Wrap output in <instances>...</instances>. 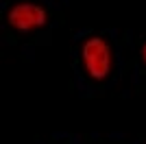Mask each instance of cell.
Returning a JSON list of instances; mask_svg holds the SVG:
<instances>
[{"label":"cell","mask_w":146,"mask_h":144,"mask_svg":"<svg viewBox=\"0 0 146 144\" xmlns=\"http://www.w3.org/2000/svg\"><path fill=\"white\" fill-rule=\"evenodd\" d=\"M81 66L90 81L103 83L111 77L116 66V55L113 46L105 35H90L81 44Z\"/></svg>","instance_id":"6da1fadb"},{"label":"cell","mask_w":146,"mask_h":144,"mask_svg":"<svg viewBox=\"0 0 146 144\" xmlns=\"http://www.w3.org/2000/svg\"><path fill=\"white\" fill-rule=\"evenodd\" d=\"M140 59H142V63L146 66V42H144V46L140 48Z\"/></svg>","instance_id":"3957f363"},{"label":"cell","mask_w":146,"mask_h":144,"mask_svg":"<svg viewBox=\"0 0 146 144\" xmlns=\"http://www.w3.org/2000/svg\"><path fill=\"white\" fill-rule=\"evenodd\" d=\"M48 9L33 0H18L5 11V22L9 29L22 35H31L42 31L48 24Z\"/></svg>","instance_id":"7a4b0ae2"},{"label":"cell","mask_w":146,"mask_h":144,"mask_svg":"<svg viewBox=\"0 0 146 144\" xmlns=\"http://www.w3.org/2000/svg\"><path fill=\"white\" fill-rule=\"evenodd\" d=\"M144 144H146V142H144Z\"/></svg>","instance_id":"277c9868"}]
</instances>
